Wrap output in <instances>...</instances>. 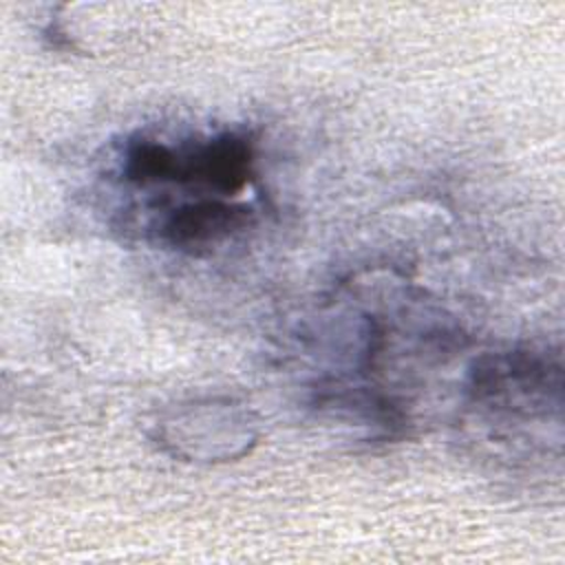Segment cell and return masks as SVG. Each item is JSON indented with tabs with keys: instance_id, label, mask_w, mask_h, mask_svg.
<instances>
[{
	"instance_id": "cell-5",
	"label": "cell",
	"mask_w": 565,
	"mask_h": 565,
	"mask_svg": "<svg viewBox=\"0 0 565 565\" xmlns=\"http://www.w3.org/2000/svg\"><path fill=\"white\" fill-rule=\"evenodd\" d=\"M121 172H124V179L135 185L172 181L174 148L154 139L139 137L126 146Z\"/></svg>"
},
{
	"instance_id": "cell-3",
	"label": "cell",
	"mask_w": 565,
	"mask_h": 565,
	"mask_svg": "<svg viewBox=\"0 0 565 565\" xmlns=\"http://www.w3.org/2000/svg\"><path fill=\"white\" fill-rule=\"evenodd\" d=\"M254 168L252 143L236 132H221L201 143L174 150L172 181L203 185L218 194L241 192Z\"/></svg>"
},
{
	"instance_id": "cell-2",
	"label": "cell",
	"mask_w": 565,
	"mask_h": 565,
	"mask_svg": "<svg viewBox=\"0 0 565 565\" xmlns=\"http://www.w3.org/2000/svg\"><path fill=\"white\" fill-rule=\"evenodd\" d=\"M159 430L161 444L174 455L205 461L241 457L256 441L249 413L232 399L192 402L161 422Z\"/></svg>"
},
{
	"instance_id": "cell-4",
	"label": "cell",
	"mask_w": 565,
	"mask_h": 565,
	"mask_svg": "<svg viewBox=\"0 0 565 565\" xmlns=\"http://www.w3.org/2000/svg\"><path fill=\"white\" fill-rule=\"evenodd\" d=\"M252 216V210L243 203L199 199L170 210L159 225V236L170 247L194 254L247 230Z\"/></svg>"
},
{
	"instance_id": "cell-1",
	"label": "cell",
	"mask_w": 565,
	"mask_h": 565,
	"mask_svg": "<svg viewBox=\"0 0 565 565\" xmlns=\"http://www.w3.org/2000/svg\"><path fill=\"white\" fill-rule=\"evenodd\" d=\"M475 404L514 413L547 415L561 406V362L532 349H512L479 355L466 380Z\"/></svg>"
}]
</instances>
